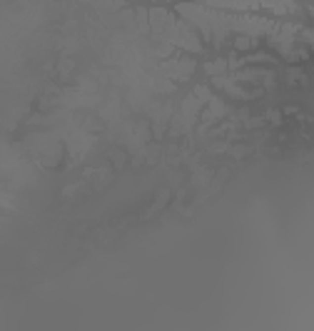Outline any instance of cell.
Listing matches in <instances>:
<instances>
[{
	"label": "cell",
	"instance_id": "7a4b0ae2",
	"mask_svg": "<svg viewBox=\"0 0 314 331\" xmlns=\"http://www.w3.org/2000/svg\"><path fill=\"white\" fill-rule=\"evenodd\" d=\"M205 70H207L210 75H215V73H224V70H227V65L220 60V62H215V65H205Z\"/></svg>",
	"mask_w": 314,
	"mask_h": 331
},
{
	"label": "cell",
	"instance_id": "6da1fadb",
	"mask_svg": "<svg viewBox=\"0 0 314 331\" xmlns=\"http://www.w3.org/2000/svg\"><path fill=\"white\" fill-rule=\"evenodd\" d=\"M195 70V65L190 60H170L167 65H162V73L167 75H175V78H184Z\"/></svg>",
	"mask_w": 314,
	"mask_h": 331
}]
</instances>
